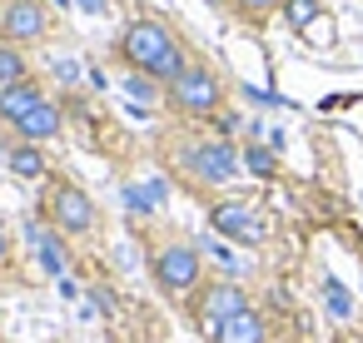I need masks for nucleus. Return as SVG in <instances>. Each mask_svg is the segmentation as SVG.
I'll return each mask as SVG.
<instances>
[{"mask_svg": "<svg viewBox=\"0 0 363 343\" xmlns=\"http://www.w3.org/2000/svg\"><path fill=\"white\" fill-rule=\"evenodd\" d=\"M6 164H11V174H21V179H45V174H50V164H45V154H40V145H26V140L6 154Z\"/></svg>", "mask_w": 363, "mask_h": 343, "instance_id": "nucleus-12", "label": "nucleus"}, {"mask_svg": "<svg viewBox=\"0 0 363 343\" xmlns=\"http://www.w3.org/2000/svg\"><path fill=\"white\" fill-rule=\"evenodd\" d=\"M164 105H169L174 115H184V120H209V115L224 105V80H219L209 65L189 60V65L164 85Z\"/></svg>", "mask_w": 363, "mask_h": 343, "instance_id": "nucleus-2", "label": "nucleus"}, {"mask_svg": "<svg viewBox=\"0 0 363 343\" xmlns=\"http://www.w3.org/2000/svg\"><path fill=\"white\" fill-rule=\"evenodd\" d=\"M135 100H155V95H164V90H155V80L150 75H130V85H125Z\"/></svg>", "mask_w": 363, "mask_h": 343, "instance_id": "nucleus-18", "label": "nucleus"}, {"mask_svg": "<svg viewBox=\"0 0 363 343\" xmlns=\"http://www.w3.org/2000/svg\"><path fill=\"white\" fill-rule=\"evenodd\" d=\"M60 130H65V110H60L50 95H45L26 120H16V135H21L26 145H45V140H55Z\"/></svg>", "mask_w": 363, "mask_h": 343, "instance_id": "nucleus-9", "label": "nucleus"}, {"mask_svg": "<svg viewBox=\"0 0 363 343\" xmlns=\"http://www.w3.org/2000/svg\"><path fill=\"white\" fill-rule=\"evenodd\" d=\"M45 100V90L35 85V80H21V85H6V90H0V120H26L35 105Z\"/></svg>", "mask_w": 363, "mask_h": 343, "instance_id": "nucleus-11", "label": "nucleus"}, {"mask_svg": "<svg viewBox=\"0 0 363 343\" xmlns=\"http://www.w3.org/2000/svg\"><path fill=\"white\" fill-rule=\"evenodd\" d=\"M328 308H333V318H348V308H353V303H348V293H343L333 279H328Z\"/></svg>", "mask_w": 363, "mask_h": 343, "instance_id": "nucleus-19", "label": "nucleus"}, {"mask_svg": "<svg viewBox=\"0 0 363 343\" xmlns=\"http://www.w3.org/2000/svg\"><path fill=\"white\" fill-rule=\"evenodd\" d=\"M229 11H234L239 21L259 26V21H269L274 11H284V0H229Z\"/></svg>", "mask_w": 363, "mask_h": 343, "instance_id": "nucleus-17", "label": "nucleus"}, {"mask_svg": "<svg viewBox=\"0 0 363 343\" xmlns=\"http://www.w3.org/2000/svg\"><path fill=\"white\" fill-rule=\"evenodd\" d=\"M45 30H50V16L40 0H6L0 6V35L11 45H35L45 40Z\"/></svg>", "mask_w": 363, "mask_h": 343, "instance_id": "nucleus-8", "label": "nucleus"}, {"mask_svg": "<svg viewBox=\"0 0 363 343\" xmlns=\"http://www.w3.org/2000/svg\"><path fill=\"white\" fill-rule=\"evenodd\" d=\"M318 0H284V21H289V30H298V35H308V26L318 21Z\"/></svg>", "mask_w": 363, "mask_h": 343, "instance_id": "nucleus-16", "label": "nucleus"}, {"mask_svg": "<svg viewBox=\"0 0 363 343\" xmlns=\"http://www.w3.org/2000/svg\"><path fill=\"white\" fill-rule=\"evenodd\" d=\"M45 219H50V229L55 234H65V239H85V234H95L100 229V209H95V199L80 189V184H50V194H45Z\"/></svg>", "mask_w": 363, "mask_h": 343, "instance_id": "nucleus-4", "label": "nucleus"}, {"mask_svg": "<svg viewBox=\"0 0 363 343\" xmlns=\"http://www.w3.org/2000/svg\"><path fill=\"white\" fill-rule=\"evenodd\" d=\"M209 343H269V323H264V313L249 303L244 313H234L229 323H219V328L209 333Z\"/></svg>", "mask_w": 363, "mask_h": 343, "instance_id": "nucleus-10", "label": "nucleus"}, {"mask_svg": "<svg viewBox=\"0 0 363 343\" xmlns=\"http://www.w3.org/2000/svg\"><path fill=\"white\" fill-rule=\"evenodd\" d=\"M21 80H30V60H26V50L11 45V40H0V90H6V85H21Z\"/></svg>", "mask_w": 363, "mask_h": 343, "instance_id": "nucleus-14", "label": "nucleus"}, {"mask_svg": "<svg viewBox=\"0 0 363 343\" xmlns=\"http://www.w3.org/2000/svg\"><path fill=\"white\" fill-rule=\"evenodd\" d=\"M120 65L130 75H150L155 85H169L189 65V55L164 21H130L120 35Z\"/></svg>", "mask_w": 363, "mask_h": 343, "instance_id": "nucleus-1", "label": "nucleus"}, {"mask_svg": "<svg viewBox=\"0 0 363 343\" xmlns=\"http://www.w3.org/2000/svg\"><path fill=\"white\" fill-rule=\"evenodd\" d=\"M65 234H50V229H35L30 224V244H35V259L45 274H65V249H60Z\"/></svg>", "mask_w": 363, "mask_h": 343, "instance_id": "nucleus-13", "label": "nucleus"}, {"mask_svg": "<svg viewBox=\"0 0 363 343\" xmlns=\"http://www.w3.org/2000/svg\"><path fill=\"white\" fill-rule=\"evenodd\" d=\"M184 169H189L194 184H204V189H224V184L244 169V159H239L234 145H224V140H204V145H194V150L184 154Z\"/></svg>", "mask_w": 363, "mask_h": 343, "instance_id": "nucleus-6", "label": "nucleus"}, {"mask_svg": "<svg viewBox=\"0 0 363 343\" xmlns=\"http://www.w3.org/2000/svg\"><path fill=\"white\" fill-rule=\"evenodd\" d=\"M249 308V293L234 283V279H209V283H199L194 288V303H189V313H194V323L204 328V333H214L219 323H229L234 313H244Z\"/></svg>", "mask_w": 363, "mask_h": 343, "instance_id": "nucleus-5", "label": "nucleus"}, {"mask_svg": "<svg viewBox=\"0 0 363 343\" xmlns=\"http://www.w3.org/2000/svg\"><path fill=\"white\" fill-rule=\"evenodd\" d=\"M150 274H155V288L164 298H189L199 283H204V259L194 244L174 239V244H160L155 259H150Z\"/></svg>", "mask_w": 363, "mask_h": 343, "instance_id": "nucleus-3", "label": "nucleus"}, {"mask_svg": "<svg viewBox=\"0 0 363 343\" xmlns=\"http://www.w3.org/2000/svg\"><path fill=\"white\" fill-rule=\"evenodd\" d=\"M239 159H244V169L259 174V179H274V174H279V154H274L269 145H244Z\"/></svg>", "mask_w": 363, "mask_h": 343, "instance_id": "nucleus-15", "label": "nucleus"}, {"mask_svg": "<svg viewBox=\"0 0 363 343\" xmlns=\"http://www.w3.org/2000/svg\"><path fill=\"white\" fill-rule=\"evenodd\" d=\"M209 224H214V234H224V239H234V244H244V249H254V244H264V219H259V209L254 204H244V199H219L214 209H209Z\"/></svg>", "mask_w": 363, "mask_h": 343, "instance_id": "nucleus-7", "label": "nucleus"}, {"mask_svg": "<svg viewBox=\"0 0 363 343\" xmlns=\"http://www.w3.org/2000/svg\"><path fill=\"white\" fill-rule=\"evenodd\" d=\"M6 264H11V234L0 229V269H6Z\"/></svg>", "mask_w": 363, "mask_h": 343, "instance_id": "nucleus-20", "label": "nucleus"}]
</instances>
